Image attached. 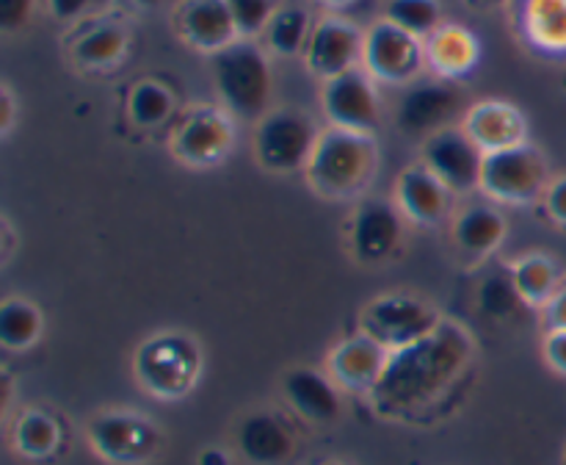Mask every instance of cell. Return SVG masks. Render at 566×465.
Returning <instances> with one entry per match:
<instances>
[{"label":"cell","instance_id":"obj_1","mask_svg":"<svg viewBox=\"0 0 566 465\" xmlns=\"http://www.w3.org/2000/svg\"><path fill=\"white\" fill-rule=\"evenodd\" d=\"M473 358V338L462 324L442 319L434 332L387 358L370 402L381 415L407 418L440 402Z\"/></svg>","mask_w":566,"mask_h":465},{"label":"cell","instance_id":"obj_2","mask_svg":"<svg viewBox=\"0 0 566 465\" xmlns=\"http://www.w3.org/2000/svg\"><path fill=\"white\" fill-rule=\"evenodd\" d=\"M379 149L368 133L329 127L315 142L307 164V183L326 199H348L374 180Z\"/></svg>","mask_w":566,"mask_h":465},{"label":"cell","instance_id":"obj_3","mask_svg":"<svg viewBox=\"0 0 566 465\" xmlns=\"http://www.w3.org/2000/svg\"><path fill=\"white\" fill-rule=\"evenodd\" d=\"M213 81L227 111L241 120H263L271 103V64L252 39H238L213 55Z\"/></svg>","mask_w":566,"mask_h":465},{"label":"cell","instance_id":"obj_4","mask_svg":"<svg viewBox=\"0 0 566 465\" xmlns=\"http://www.w3.org/2000/svg\"><path fill=\"white\" fill-rule=\"evenodd\" d=\"M138 385L155 399H182L202 374V352L182 332H158L138 347L133 358Z\"/></svg>","mask_w":566,"mask_h":465},{"label":"cell","instance_id":"obj_5","mask_svg":"<svg viewBox=\"0 0 566 465\" xmlns=\"http://www.w3.org/2000/svg\"><path fill=\"white\" fill-rule=\"evenodd\" d=\"M440 324L442 316L429 302L407 297V293L376 297L374 302L365 304L363 316H359V327H363L365 335L381 343L387 352H396V349L420 341Z\"/></svg>","mask_w":566,"mask_h":465},{"label":"cell","instance_id":"obj_6","mask_svg":"<svg viewBox=\"0 0 566 465\" xmlns=\"http://www.w3.org/2000/svg\"><path fill=\"white\" fill-rule=\"evenodd\" d=\"M88 443L94 454L114 465H142L158 454L160 430L142 413L111 410L88 421Z\"/></svg>","mask_w":566,"mask_h":465},{"label":"cell","instance_id":"obj_7","mask_svg":"<svg viewBox=\"0 0 566 465\" xmlns=\"http://www.w3.org/2000/svg\"><path fill=\"white\" fill-rule=\"evenodd\" d=\"M318 136L313 120L302 111H271L260 120L254 133V153L269 172H296L302 166L307 169Z\"/></svg>","mask_w":566,"mask_h":465},{"label":"cell","instance_id":"obj_8","mask_svg":"<svg viewBox=\"0 0 566 465\" xmlns=\"http://www.w3.org/2000/svg\"><path fill=\"white\" fill-rule=\"evenodd\" d=\"M547 186V161L534 144H517L484 155L481 192L501 203H531Z\"/></svg>","mask_w":566,"mask_h":465},{"label":"cell","instance_id":"obj_9","mask_svg":"<svg viewBox=\"0 0 566 465\" xmlns=\"http://www.w3.org/2000/svg\"><path fill=\"white\" fill-rule=\"evenodd\" d=\"M426 59V50L418 37L407 33L403 28L392 25L390 20H381L365 33L363 61L370 78H379L387 83L412 81L418 75L420 64Z\"/></svg>","mask_w":566,"mask_h":465},{"label":"cell","instance_id":"obj_10","mask_svg":"<svg viewBox=\"0 0 566 465\" xmlns=\"http://www.w3.org/2000/svg\"><path fill=\"white\" fill-rule=\"evenodd\" d=\"M484 149L464 133V127H442L423 144V164L446 183L451 192L481 188Z\"/></svg>","mask_w":566,"mask_h":465},{"label":"cell","instance_id":"obj_11","mask_svg":"<svg viewBox=\"0 0 566 465\" xmlns=\"http://www.w3.org/2000/svg\"><path fill=\"white\" fill-rule=\"evenodd\" d=\"M324 111L332 127L354 133H374L379 127V94L368 72L348 70L324 83Z\"/></svg>","mask_w":566,"mask_h":465},{"label":"cell","instance_id":"obj_12","mask_svg":"<svg viewBox=\"0 0 566 465\" xmlns=\"http://www.w3.org/2000/svg\"><path fill=\"white\" fill-rule=\"evenodd\" d=\"M232 142H235V131L224 111L210 108H193L180 127L171 136V153L188 166H213L230 155Z\"/></svg>","mask_w":566,"mask_h":465},{"label":"cell","instance_id":"obj_13","mask_svg":"<svg viewBox=\"0 0 566 465\" xmlns=\"http://www.w3.org/2000/svg\"><path fill=\"white\" fill-rule=\"evenodd\" d=\"M401 208L385 199H368L352 221V249L363 264H385L403 241Z\"/></svg>","mask_w":566,"mask_h":465},{"label":"cell","instance_id":"obj_14","mask_svg":"<svg viewBox=\"0 0 566 465\" xmlns=\"http://www.w3.org/2000/svg\"><path fill=\"white\" fill-rule=\"evenodd\" d=\"M363 42L365 37L352 22L340 20V17H324L310 33L304 61L315 75L332 81L357 66V59L363 55Z\"/></svg>","mask_w":566,"mask_h":465},{"label":"cell","instance_id":"obj_15","mask_svg":"<svg viewBox=\"0 0 566 465\" xmlns=\"http://www.w3.org/2000/svg\"><path fill=\"white\" fill-rule=\"evenodd\" d=\"M462 108V94L453 83L431 81L418 83L403 94L398 105V125L407 133H437Z\"/></svg>","mask_w":566,"mask_h":465},{"label":"cell","instance_id":"obj_16","mask_svg":"<svg viewBox=\"0 0 566 465\" xmlns=\"http://www.w3.org/2000/svg\"><path fill=\"white\" fill-rule=\"evenodd\" d=\"M387 358H390V352L381 343L359 332V335L337 343L326 365H329V376L335 380V385L346 388V391L370 393L379 382L381 371H385Z\"/></svg>","mask_w":566,"mask_h":465},{"label":"cell","instance_id":"obj_17","mask_svg":"<svg viewBox=\"0 0 566 465\" xmlns=\"http://www.w3.org/2000/svg\"><path fill=\"white\" fill-rule=\"evenodd\" d=\"M177 31L191 48L213 55L238 42V28L227 0H186L177 11Z\"/></svg>","mask_w":566,"mask_h":465},{"label":"cell","instance_id":"obj_18","mask_svg":"<svg viewBox=\"0 0 566 465\" xmlns=\"http://www.w3.org/2000/svg\"><path fill=\"white\" fill-rule=\"evenodd\" d=\"M451 188H448L426 164L407 166V169L401 172V177H398L396 186L401 214L426 227L442 221V216L451 208Z\"/></svg>","mask_w":566,"mask_h":465},{"label":"cell","instance_id":"obj_19","mask_svg":"<svg viewBox=\"0 0 566 465\" xmlns=\"http://www.w3.org/2000/svg\"><path fill=\"white\" fill-rule=\"evenodd\" d=\"M282 391L291 407L296 410L302 418L313 421V424H332L340 418L343 402L337 385L332 376L321 374L315 369H293L287 371L282 380Z\"/></svg>","mask_w":566,"mask_h":465},{"label":"cell","instance_id":"obj_20","mask_svg":"<svg viewBox=\"0 0 566 465\" xmlns=\"http://www.w3.org/2000/svg\"><path fill=\"white\" fill-rule=\"evenodd\" d=\"M464 133L484 153H495V149L525 144V120L514 105L501 103V100H484L464 114Z\"/></svg>","mask_w":566,"mask_h":465},{"label":"cell","instance_id":"obj_21","mask_svg":"<svg viewBox=\"0 0 566 465\" xmlns=\"http://www.w3.org/2000/svg\"><path fill=\"white\" fill-rule=\"evenodd\" d=\"M238 446L254 465H282L293 454V432L274 413H252L238 430Z\"/></svg>","mask_w":566,"mask_h":465},{"label":"cell","instance_id":"obj_22","mask_svg":"<svg viewBox=\"0 0 566 465\" xmlns=\"http://www.w3.org/2000/svg\"><path fill=\"white\" fill-rule=\"evenodd\" d=\"M426 61L446 81L468 75L479 61V39L459 25H440L423 44Z\"/></svg>","mask_w":566,"mask_h":465},{"label":"cell","instance_id":"obj_23","mask_svg":"<svg viewBox=\"0 0 566 465\" xmlns=\"http://www.w3.org/2000/svg\"><path fill=\"white\" fill-rule=\"evenodd\" d=\"M503 236H506V219L501 210L490 208V205H470L453 225V238L470 258H484V255L495 252Z\"/></svg>","mask_w":566,"mask_h":465},{"label":"cell","instance_id":"obj_24","mask_svg":"<svg viewBox=\"0 0 566 465\" xmlns=\"http://www.w3.org/2000/svg\"><path fill=\"white\" fill-rule=\"evenodd\" d=\"M11 443H14V448L22 457L48 459L53 457L55 448H59L61 430L59 424H55L53 415L42 413V410H25V413L14 421Z\"/></svg>","mask_w":566,"mask_h":465},{"label":"cell","instance_id":"obj_25","mask_svg":"<svg viewBox=\"0 0 566 465\" xmlns=\"http://www.w3.org/2000/svg\"><path fill=\"white\" fill-rule=\"evenodd\" d=\"M509 275H512L525 304H542L545 308L553 299V293L562 288L556 264L547 255H525V258H520L509 269Z\"/></svg>","mask_w":566,"mask_h":465},{"label":"cell","instance_id":"obj_26","mask_svg":"<svg viewBox=\"0 0 566 465\" xmlns=\"http://www.w3.org/2000/svg\"><path fill=\"white\" fill-rule=\"evenodd\" d=\"M127 50V33L119 25L108 22V25H97L88 33H83L72 48V59L88 70H99V66H114Z\"/></svg>","mask_w":566,"mask_h":465},{"label":"cell","instance_id":"obj_27","mask_svg":"<svg viewBox=\"0 0 566 465\" xmlns=\"http://www.w3.org/2000/svg\"><path fill=\"white\" fill-rule=\"evenodd\" d=\"M42 335V313L25 299H9L0 308V343L11 352L31 349Z\"/></svg>","mask_w":566,"mask_h":465},{"label":"cell","instance_id":"obj_28","mask_svg":"<svg viewBox=\"0 0 566 465\" xmlns=\"http://www.w3.org/2000/svg\"><path fill=\"white\" fill-rule=\"evenodd\" d=\"M310 33H313L310 31V17L307 11L298 9V6L280 9L271 17L269 28H265L269 48L280 55H296L298 50L307 48Z\"/></svg>","mask_w":566,"mask_h":465},{"label":"cell","instance_id":"obj_29","mask_svg":"<svg viewBox=\"0 0 566 465\" xmlns=\"http://www.w3.org/2000/svg\"><path fill=\"white\" fill-rule=\"evenodd\" d=\"M440 17L437 0H390L385 9V20L418 39H429L440 28Z\"/></svg>","mask_w":566,"mask_h":465},{"label":"cell","instance_id":"obj_30","mask_svg":"<svg viewBox=\"0 0 566 465\" xmlns=\"http://www.w3.org/2000/svg\"><path fill=\"white\" fill-rule=\"evenodd\" d=\"M130 116L136 125L142 127H155L171 114L175 108V100H171V92L166 86L155 81H142L130 92Z\"/></svg>","mask_w":566,"mask_h":465},{"label":"cell","instance_id":"obj_31","mask_svg":"<svg viewBox=\"0 0 566 465\" xmlns=\"http://www.w3.org/2000/svg\"><path fill=\"white\" fill-rule=\"evenodd\" d=\"M528 20L539 42L566 48V0H534Z\"/></svg>","mask_w":566,"mask_h":465},{"label":"cell","instance_id":"obj_32","mask_svg":"<svg viewBox=\"0 0 566 465\" xmlns=\"http://www.w3.org/2000/svg\"><path fill=\"white\" fill-rule=\"evenodd\" d=\"M523 302L517 286H514L512 275H492L486 277L484 286H481V308L492 319H509V316L517 313V308Z\"/></svg>","mask_w":566,"mask_h":465},{"label":"cell","instance_id":"obj_33","mask_svg":"<svg viewBox=\"0 0 566 465\" xmlns=\"http://www.w3.org/2000/svg\"><path fill=\"white\" fill-rule=\"evenodd\" d=\"M232 20H235L238 37L252 39L269 28L271 17L276 14L274 0H227Z\"/></svg>","mask_w":566,"mask_h":465},{"label":"cell","instance_id":"obj_34","mask_svg":"<svg viewBox=\"0 0 566 465\" xmlns=\"http://www.w3.org/2000/svg\"><path fill=\"white\" fill-rule=\"evenodd\" d=\"M33 11V0H0V28L6 33H14L28 25Z\"/></svg>","mask_w":566,"mask_h":465},{"label":"cell","instance_id":"obj_35","mask_svg":"<svg viewBox=\"0 0 566 465\" xmlns=\"http://www.w3.org/2000/svg\"><path fill=\"white\" fill-rule=\"evenodd\" d=\"M97 3H103V0H48L50 14L61 22L77 20V17L86 14V11H92Z\"/></svg>","mask_w":566,"mask_h":465},{"label":"cell","instance_id":"obj_36","mask_svg":"<svg viewBox=\"0 0 566 465\" xmlns=\"http://www.w3.org/2000/svg\"><path fill=\"white\" fill-rule=\"evenodd\" d=\"M545 358L551 369L566 376V330H551L545 338Z\"/></svg>","mask_w":566,"mask_h":465},{"label":"cell","instance_id":"obj_37","mask_svg":"<svg viewBox=\"0 0 566 465\" xmlns=\"http://www.w3.org/2000/svg\"><path fill=\"white\" fill-rule=\"evenodd\" d=\"M545 319L551 330H566V282H562V288L545 304Z\"/></svg>","mask_w":566,"mask_h":465},{"label":"cell","instance_id":"obj_38","mask_svg":"<svg viewBox=\"0 0 566 465\" xmlns=\"http://www.w3.org/2000/svg\"><path fill=\"white\" fill-rule=\"evenodd\" d=\"M547 210L558 225H566V177H558L551 188H547Z\"/></svg>","mask_w":566,"mask_h":465},{"label":"cell","instance_id":"obj_39","mask_svg":"<svg viewBox=\"0 0 566 465\" xmlns=\"http://www.w3.org/2000/svg\"><path fill=\"white\" fill-rule=\"evenodd\" d=\"M0 111H3V116H0V131L9 133L11 125H14V97H11L9 86H3V92H0Z\"/></svg>","mask_w":566,"mask_h":465},{"label":"cell","instance_id":"obj_40","mask_svg":"<svg viewBox=\"0 0 566 465\" xmlns=\"http://www.w3.org/2000/svg\"><path fill=\"white\" fill-rule=\"evenodd\" d=\"M199 465H230V454L224 452V448H205L202 454H199Z\"/></svg>","mask_w":566,"mask_h":465},{"label":"cell","instance_id":"obj_41","mask_svg":"<svg viewBox=\"0 0 566 465\" xmlns=\"http://www.w3.org/2000/svg\"><path fill=\"white\" fill-rule=\"evenodd\" d=\"M133 3H138L142 9H155V6H160L164 0H133Z\"/></svg>","mask_w":566,"mask_h":465},{"label":"cell","instance_id":"obj_42","mask_svg":"<svg viewBox=\"0 0 566 465\" xmlns=\"http://www.w3.org/2000/svg\"><path fill=\"white\" fill-rule=\"evenodd\" d=\"M321 3H326V6H346V3H352V0H321Z\"/></svg>","mask_w":566,"mask_h":465},{"label":"cell","instance_id":"obj_43","mask_svg":"<svg viewBox=\"0 0 566 465\" xmlns=\"http://www.w3.org/2000/svg\"><path fill=\"white\" fill-rule=\"evenodd\" d=\"M484 3H501V0H484Z\"/></svg>","mask_w":566,"mask_h":465},{"label":"cell","instance_id":"obj_44","mask_svg":"<svg viewBox=\"0 0 566 465\" xmlns=\"http://www.w3.org/2000/svg\"><path fill=\"white\" fill-rule=\"evenodd\" d=\"M324 465H346V463H324Z\"/></svg>","mask_w":566,"mask_h":465}]
</instances>
